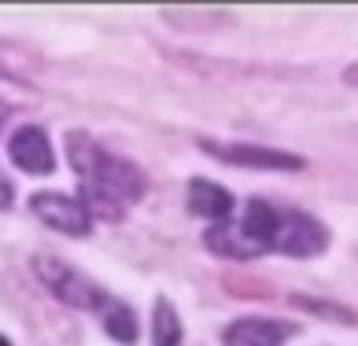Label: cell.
<instances>
[{
  "instance_id": "cell-4",
  "label": "cell",
  "mask_w": 358,
  "mask_h": 346,
  "mask_svg": "<svg viewBox=\"0 0 358 346\" xmlns=\"http://www.w3.org/2000/svg\"><path fill=\"white\" fill-rule=\"evenodd\" d=\"M196 148L207 151L210 158H218L225 166H241V170H266V173H296L307 166V158L296 151H277V148H259V144H241V140H215L200 137Z\"/></svg>"
},
{
  "instance_id": "cell-14",
  "label": "cell",
  "mask_w": 358,
  "mask_h": 346,
  "mask_svg": "<svg viewBox=\"0 0 358 346\" xmlns=\"http://www.w3.org/2000/svg\"><path fill=\"white\" fill-rule=\"evenodd\" d=\"M11 203H15V188H11V181L0 173V210H8Z\"/></svg>"
},
{
  "instance_id": "cell-1",
  "label": "cell",
  "mask_w": 358,
  "mask_h": 346,
  "mask_svg": "<svg viewBox=\"0 0 358 346\" xmlns=\"http://www.w3.org/2000/svg\"><path fill=\"white\" fill-rule=\"evenodd\" d=\"M63 144H67V158L78 173V181H82V206L92 218L122 221L126 210L148 195V177L141 173V166L108 151L96 137L71 129L63 137Z\"/></svg>"
},
{
  "instance_id": "cell-13",
  "label": "cell",
  "mask_w": 358,
  "mask_h": 346,
  "mask_svg": "<svg viewBox=\"0 0 358 346\" xmlns=\"http://www.w3.org/2000/svg\"><path fill=\"white\" fill-rule=\"evenodd\" d=\"M37 66H41V56H37V52H30V48L19 45V41L0 37V74L22 77L26 70H37Z\"/></svg>"
},
{
  "instance_id": "cell-2",
  "label": "cell",
  "mask_w": 358,
  "mask_h": 346,
  "mask_svg": "<svg viewBox=\"0 0 358 346\" xmlns=\"http://www.w3.org/2000/svg\"><path fill=\"white\" fill-rule=\"evenodd\" d=\"M273 232H277V206L266 199H248L241 218H225L210 225L203 232V247L218 258L248 262L273 250Z\"/></svg>"
},
{
  "instance_id": "cell-15",
  "label": "cell",
  "mask_w": 358,
  "mask_h": 346,
  "mask_svg": "<svg viewBox=\"0 0 358 346\" xmlns=\"http://www.w3.org/2000/svg\"><path fill=\"white\" fill-rule=\"evenodd\" d=\"M343 82L358 89V63H348V66H343Z\"/></svg>"
},
{
  "instance_id": "cell-11",
  "label": "cell",
  "mask_w": 358,
  "mask_h": 346,
  "mask_svg": "<svg viewBox=\"0 0 358 346\" xmlns=\"http://www.w3.org/2000/svg\"><path fill=\"white\" fill-rule=\"evenodd\" d=\"M103 328H108V336L118 339L122 346H134L137 336H141L137 313L129 310L126 302H108V310H103Z\"/></svg>"
},
{
  "instance_id": "cell-12",
  "label": "cell",
  "mask_w": 358,
  "mask_h": 346,
  "mask_svg": "<svg viewBox=\"0 0 358 346\" xmlns=\"http://www.w3.org/2000/svg\"><path fill=\"white\" fill-rule=\"evenodd\" d=\"M37 100H41V89H37V85H30L26 77H8V74H0V114L34 107Z\"/></svg>"
},
{
  "instance_id": "cell-8",
  "label": "cell",
  "mask_w": 358,
  "mask_h": 346,
  "mask_svg": "<svg viewBox=\"0 0 358 346\" xmlns=\"http://www.w3.org/2000/svg\"><path fill=\"white\" fill-rule=\"evenodd\" d=\"M296 336V324L277 317H241L222 328V346H285Z\"/></svg>"
},
{
  "instance_id": "cell-9",
  "label": "cell",
  "mask_w": 358,
  "mask_h": 346,
  "mask_svg": "<svg viewBox=\"0 0 358 346\" xmlns=\"http://www.w3.org/2000/svg\"><path fill=\"white\" fill-rule=\"evenodd\" d=\"M192 218L218 225L225 218H233V195L222 188L218 181H207V177H192L189 181V199H185Z\"/></svg>"
},
{
  "instance_id": "cell-7",
  "label": "cell",
  "mask_w": 358,
  "mask_h": 346,
  "mask_svg": "<svg viewBox=\"0 0 358 346\" xmlns=\"http://www.w3.org/2000/svg\"><path fill=\"white\" fill-rule=\"evenodd\" d=\"M8 158L22 173H34V177H48V173L56 170V151H52V140L41 126H22V129L11 133Z\"/></svg>"
},
{
  "instance_id": "cell-3",
  "label": "cell",
  "mask_w": 358,
  "mask_h": 346,
  "mask_svg": "<svg viewBox=\"0 0 358 346\" xmlns=\"http://www.w3.org/2000/svg\"><path fill=\"white\" fill-rule=\"evenodd\" d=\"M34 276L45 284L48 295H56L63 306L71 310H85V313H103L108 310V291H103L92 276H85L82 269H74L71 262L52 258V255H37L34 258Z\"/></svg>"
},
{
  "instance_id": "cell-6",
  "label": "cell",
  "mask_w": 358,
  "mask_h": 346,
  "mask_svg": "<svg viewBox=\"0 0 358 346\" xmlns=\"http://www.w3.org/2000/svg\"><path fill=\"white\" fill-rule=\"evenodd\" d=\"M30 210L34 218L56 229L63 236H74V239H85L92 232V214L82 206V199L74 195H63V192H34L30 195Z\"/></svg>"
},
{
  "instance_id": "cell-10",
  "label": "cell",
  "mask_w": 358,
  "mask_h": 346,
  "mask_svg": "<svg viewBox=\"0 0 358 346\" xmlns=\"http://www.w3.org/2000/svg\"><path fill=\"white\" fill-rule=\"evenodd\" d=\"M148 331H152V346H181V317H178L174 306H170L166 295L155 299Z\"/></svg>"
},
{
  "instance_id": "cell-5",
  "label": "cell",
  "mask_w": 358,
  "mask_h": 346,
  "mask_svg": "<svg viewBox=\"0 0 358 346\" xmlns=\"http://www.w3.org/2000/svg\"><path fill=\"white\" fill-rule=\"evenodd\" d=\"M273 250L285 258H317L329 250V229L307 210H277Z\"/></svg>"
}]
</instances>
